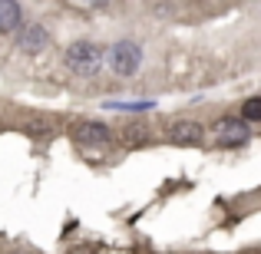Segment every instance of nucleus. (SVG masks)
<instances>
[{"label":"nucleus","mask_w":261,"mask_h":254,"mask_svg":"<svg viewBox=\"0 0 261 254\" xmlns=\"http://www.w3.org/2000/svg\"><path fill=\"white\" fill-rule=\"evenodd\" d=\"M242 119H245V122H261V96H251V99H245Z\"/></svg>","instance_id":"1a4fd4ad"},{"label":"nucleus","mask_w":261,"mask_h":254,"mask_svg":"<svg viewBox=\"0 0 261 254\" xmlns=\"http://www.w3.org/2000/svg\"><path fill=\"white\" fill-rule=\"evenodd\" d=\"M212 132H215V139L222 142V146H242V142L251 139L248 122H245V119H231V116L218 119L215 126H212Z\"/></svg>","instance_id":"7ed1b4c3"},{"label":"nucleus","mask_w":261,"mask_h":254,"mask_svg":"<svg viewBox=\"0 0 261 254\" xmlns=\"http://www.w3.org/2000/svg\"><path fill=\"white\" fill-rule=\"evenodd\" d=\"M119 135H122V142H133V146H136V142L149 139V129L142 126V122H126V126L119 129Z\"/></svg>","instance_id":"6e6552de"},{"label":"nucleus","mask_w":261,"mask_h":254,"mask_svg":"<svg viewBox=\"0 0 261 254\" xmlns=\"http://www.w3.org/2000/svg\"><path fill=\"white\" fill-rule=\"evenodd\" d=\"M109 126L99 119H80L76 126H73V139L83 142V146H99V142H109Z\"/></svg>","instance_id":"20e7f679"},{"label":"nucleus","mask_w":261,"mask_h":254,"mask_svg":"<svg viewBox=\"0 0 261 254\" xmlns=\"http://www.w3.org/2000/svg\"><path fill=\"white\" fill-rule=\"evenodd\" d=\"M20 20H23V10L17 0H0V33L20 30Z\"/></svg>","instance_id":"423d86ee"},{"label":"nucleus","mask_w":261,"mask_h":254,"mask_svg":"<svg viewBox=\"0 0 261 254\" xmlns=\"http://www.w3.org/2000/svg\"><path fill=\"white\" fill-rule=\"evenodd\" d=\"M46 40H50V37H46L43 26H40V23H30L23 33H20L17 46H20V53H30V57H37V53L46 46Z\"/></svg>","instance_id":"39448f33"},{"label":"nucleus","mask_w":261,"mask_h":254,"mask_svg":"<svg viewBox=\"0 0 261 254\" xmlns=\"http://www.w3.org/2000/svg\"><path fill=\"white\" fill-rule=\"evenodd\" d=\"M102 60H106V50H102L99 43H93V40H76V43L66 50V66H70V73H76V76H96Z\"/></svg>","instance_id":"f257e3e1"},{"label":"nucleus","mask_w":261,"mask_h":254,"mask_svg":"<svg viewBox=\"0 0 261 254\" xmlns=\"http://www.w3.org/2000/svg\"><path fill=\"white\" fill-rule=\"evenodd\" d=\"M169 135H172L175 142H202V139H205L202 126H198V122H189V119L175 122V126L169 129Z\"/></svg>","instance_id":"0eeeda50"},{"label":"nucleus","mask_w":261,"mask_h":254,"mask_svg":"<svg viewBox=\"0 0 261 254\" xmlns=\"http://www.w3.org/2000/svg\"><path fill=\"white\" fill-rule=\"evenodd\" d=\"M106 63H109V70H113L116 76H133V73L139 70V63H142L139 43H136V40H119V43H113L109 53H106Z\"/></svg>","instance_id":"f03ea898"},{"label":"nucleus","mask_w":261,"mask_h":254,"mask_svg":"<svg viewBox=\"0 0 261 254\" xmlns=\"http://www.w3.org/2000/svg\"><path fill=\"white\" fill-rule=\"evenodd\" d=\"M13 254H33V251H13Z\"/></svg>","instance_id":"9d476101"}]
</instances>
